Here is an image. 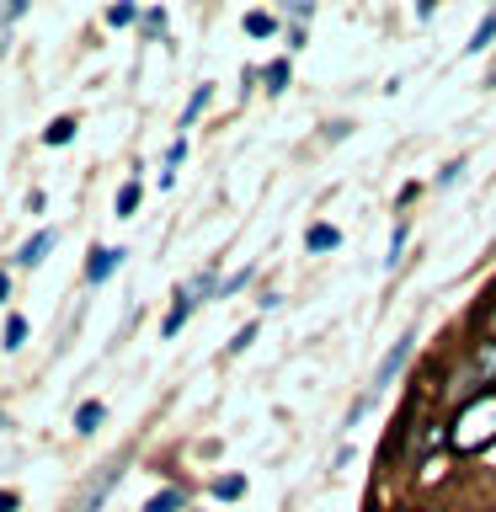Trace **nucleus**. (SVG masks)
I'll use <instances>...</instances> for the list:
<instances>
[{
	"label": "nucleus",
	"instance_id": "f257e3e1",
	"mask_svg": "<svg viewBox=\"0 0 496 512\" xmlns=\"http://www.w3.org/2000/svg\"><path fill=\"white\" fill-rule=\"evenodd\" d=\"M448 443L459 448V454H475V448L496 443V390H480L459 406L454 416V432H448Z\"/></svg>",
	"mask_w": 496,
	"mask_h": 512
},
{
	"label": "nucleus",
	"instance_id": "f03ea898",
	"mask_svg": "<svg viewBox=\"0 0 496 512\" xmlns=\"http://www.w3.org/2000/svg\"><path fill=\"white\" fill-rule=\"evenodd\" d=\"M411 352H416V331H400V336H395V347L384 352V358H379V368H374V390H390V384H395V374L411 363Z\"/></svg>",
	"mask_w": 496,
	"mask_h": 512
},
{
	"label": "nucleus",
	"instance_id": "7ed1b4c3",
	"mask_svg": "<svg viewBox=\"0 0 496 512\" xmlns=\"http://www.w3.org/2000/svg\"><path fill=\"white\" fill-rule=\"evenodd\" d=\"M470 374L480 379V390H496V336H480L470 347Z\"/></svg>",
	"mask_w": 496,
	"mask_h": 512
},
{
	"label": "nucleus",
	"instance_id": "20e7f679",
	"mask_svg": "<svg viewBox=\"0 0 496 512\" xmlns=\"http://www.w3.org/2000/svg\"><path fill=\"white\" fill-rule=\"evenodd\" d=\"M118 475H123V464H107V470H102V475H96L91 486H86V496H80V507H75V512H102L107 491L118 486Z\"/></svg>",
	"mask_w": 496,
	"mask_h": 512
},
{
	"label": "nucleus",
	"instance_id": "39448f33",
	"mask_svg": "<svg viewBox=\"0 0 496 512\" xmlns=\"http://www.w3.org/2000/svg\"><path fill=\"white\" fill-rule=\"evenodd\" d=\"M128 251H112V246H96L91 251V262H86V283H107L112 272H118V262H123Z\"/></svg>",
	"mask_w": 496,
	"mask_h": 512
},
{
	"label": "nucleus",
	"instance_id": "423d86ee",
	"mask_svg": "<svg viewBox=\"0 0 496 512\" xmlns=\"http://www.w3.org/2000/svg\"><path fill=\"white\" fill-rule=\"evenodd\" d=\"M192 310H198V294H192V288H182V294H176V304L166 310V320H160V336H176V331L187 326Z\"/></svg>",
	"mask_w": 496,
	"mask_h": 512
},
{
	"label": "nucleus",
	"instance_id": "0eeeda50",
	"mask_svg": "<svg viewBox=\"0 0 496 512\" xmlns=\"http://www.w3.org/2000/svg\"><path fill=\"white\" fill-rule=\"evenodd\" d=\"M54 240H59L54 230H38V235H32V240H27V246H22V251H16V262H22V267H38V262H43V256H48V251H54Z\"/></svg>",
	"mask_w": 496,
	"mask_h": 512
},
{
	"label": "nucleus",
	"instance_id": "6e6552de",
	"mask_svg": "<svg viewBox=\"0 0 496 512\" xmlns=\"http://www.w3.org/2000/svg\"><path fill=\"white\" fill-rule=\"evenodd\" d=\"M304 246H310L315 256L336 251V246H342V230H336V224H310V230H304Z\"/></svg>",
	"mask_w": 496,
	"mask_h": 512
},
{
	"label": "nucleus",
	"instance_id": "1a4fd4ad",
	"mask_svg": "<svg viewBox=\"0 0 496 512\" xmlns=\"http://www.w3.org/2000/svg\"><path fill=\"white\" fill-rule=\"evenodd\" d=\"M187 507V491L182 486H166V491H155L150 502H144V512H182Z\"/></svg>",
	"mask_w": 496,
	"mask_h": 512
},
{
	"label": "nucleus",
	"instance_id": "9d476101",
	"mask_svg": "<svg viewBox=\"0 0 496 512\" xmlns=\"http://www.w3.org/2000/svg\"><path fill=\"white\" fill-rule=\"evenodd\" d=\"M491 38H496V11H486V16H480V27L470 32V43H464V54H480V48H491Z\"/></svg>",
	"mask_w": 496,
	"mask_h": 512
},
{
	"label": "nucleus",
	"instance_id": "9b49d317",
	"mask_svg": "<svg viewBox=\"0 0 496 512\" xmlns=\"http://www.w3.org/2000/svg\"><path fill=\"white\" fill-rule=\"evenodd\" d=\"M251 32V38H272V32H278V16L272 11H246V22H240Z\"/></svg>",
	"mask_w": 496,
	"mask_h": 512
},
{
	"label": "nucleus",
	"instance_id": "f8f14e48",
	"mask_svg": "<svg viewBox=\"0 0 496 512\" xmlns=\"http://www.w3.org/2000/svg\"><path fill=\"white\" fill-rule=\"evenodd\" d=\"M102 416H107L102 400H86V406L75 411V432H96V427H102Z\"/></svg>",
	"mask_w": 496,
	"mask_h": 512
},
{
	"label": "nucleus",
	"instance_id": "ddd939ff",
	"mask_svg": "<svg viewBox=\"0 0 496 512\" xmlns=\"http://www.w3.org/2000/svg\"><path fill=\"white\" fill-rule=\"evenodd\" d=\"M406 235H411V224L400 219V224H395V235H390V256H384V267H390V272H395L400 256H406Z\"/></svg>",
	"mask_w": 496,
	"mask_h": 512
},
{
	"label": "nucleus",
	"instance_id": "4468645a",
	"mask_svg": "<svg viewBox=\"0 0 496 512\" xmlns=\"http://www.w3.org/2000/svg\"><path fill=\"white\" fill-rule=\"evenodd\" d=\"M262 80H267V91H272V96H278V91H288V59H272Z\"/></svg>",
	"mask_w": 496,
	"mask_h": 512
},
{
	"label": "nucleus",
	"instance_id": "2eb2a0df",
	"mask_svg": "<svg viewBox=\"0 0 496 512\" xmlns=\"http://www.w3.org/2000/svg\"><path fill=\"white\" fill-rule=\"evenodd\" d=\"M240 491H246V480H240V475H219V480H214V496H219V502H235Z\"/></svg>",
	"mask_w": 496,
	"mask_h": 512
},
{
	"label": "nucleus",
	"instance_id": "dca6fc26",
	"mask_svg": "<svg viewBox=\"0 0 496 512\" xmlns=\"http://www.w3.org/2000/svg\"><path fill=\"white\" fill-rule=\"evenodd\" d=\"M43 139H48V144H70V139H75V118H54Z\"/></svg>",
	"mask_w": 496,
	"mask_h": 512
},
{
	"label": "nucleus",
	"instance_id": "f3484780",
	"mask_svg": "<svg viewBox=\"0 0 496 512\" xmlns=\"http://www.w3.org/2000/svg\"><path fill=\"white\" fill-rule=\"evenodd\" d=\"M251 283V267H240V272H230V278L219 283V299H230V294H240V288Z\"/></svg>",
	"mask_w": 496,
	"mask_h": 512
},
{
	"label": "nucleus",
	"instance_id": "a211bd4d",
	"mask_svg": "<svg viewBox=\"0 0 496 512\" xmlns=\"http://www.w3.org/2000/svg\"><path fill=\"white\" fill-rule=\"evenodd\" d=\"M22 342H27V320L11 315V320H6V347H22Z\"/></svg>",
	"mask_w": 496,
	"mask_h": 512
},
{
	"label": "nucleus",
	"instance_id": "6ab92c4d",
	"mask_svg": "<svg viewBox=\"0 0 496 512\" xmlns=\"http://www.w3.org/2000/svg\"><path fill=\"white\" fill-rule=\"evenodd\" d=\"M139 208V182H123V192H118V214H134Z\"/></svg>",
	"mask_w": 496,
	"mask_h": 512
},
{
	"label": "nucleus",
	"instance_id": "aec40b11",
	"mask_svg": "<svg viewBox=\"0 0 496 512\" xmlns=\"http://www.w3.org/2000/svg\"><path fill=\"white\" fill-rule=\"evenodd\" d=\"M203 107H208V86H198V91H192V102H187V112H182V128H187L192 118H198Z\"/></svg>",
	"mask_w": 496,
	"mask_h": 512
},
{
	"label": "nucleus",
	"instance_id": "412c9836",
	"mask_svg": "<svg viewBox=\"0 0 496 512\" xmlns=\"http://www.w3.org/2000/svg\"><path fill=\"white\" fill-rule=\"evenodd\" d=\"M134 16H139L134 6H112V11H107V22H112V27H128V22H134Z\"/></svg>",
	"mask_w": 496,
	"mask_h": 512
},
{
	"label": "nucleus",
	"instance_id": "4be33fe9",
	"mask_svg": "<svg viewBox=\"0 0 496 512\" xmlns=\"http://www.w3.org/2000/svg\"><path fill=\"white\" fill-rule=\"evenodd\" d=\"M459 171H464V160H448V166L438 171V187H454V182H459Z\"/></svg>",
	"mask_w": 496,
	"mask_h": 512
},
{
	"label": "nucleus",
	"instance_id": "5701e85b",
	"mask_svg": "<svg viewBox=\"0 0 496 512\" xmlns=\"http://www.w3.org/2000/svg\"><path fill=\"white\" fill-rule=\"evenodd\" d=\"M251 342H256V326H240V331H235V342H230V352H246Z\"/></svg>",
	"mask_w": 496,
	"mask_h": 512
},
{
	"label": "nucleus",
	"instance_id": "b1692460",
	"mask_svg": "<svg viewBox=\"0 0 496 512\" xmlns=\"http://www.w3.org/2000/svg\"><path fill=\"white\" fill-rule=\"evenodd\" d=\"M288 16H294V22H310L315 6H310V0H294V6H288Z\"/></svg>",
	"mask_w": 496,
	"mask_h": 512
},
{
	"label": "nucleus",
	"instance_id": "393cba45",
	"mask_svg": "<svg viewBox=\"0 0 496 512\" xmlns=\"http://www.w3.org/2000/svg\"><path fill=\"white\" fill-rule=\"evenodd\" d=\"M0 512H16V491H0Z\"/></svg>",
	"mask_w": 496,
	"mask_h": 512
},
{
	"label": "nucleus",
	"instance_id": "a878e982",
	"mask_svg": "<svg viewBox=\"0 0 496 512\" xmlns=\"http://www.w3.org/2000/svg\"><path fill=\"white\" fill-rule=\"evenodd\" d=\"M0 299H6V272H0Z\"/></svg>",
	"mask_w": 496,
	"mask_h": 512
}]
</instances>
